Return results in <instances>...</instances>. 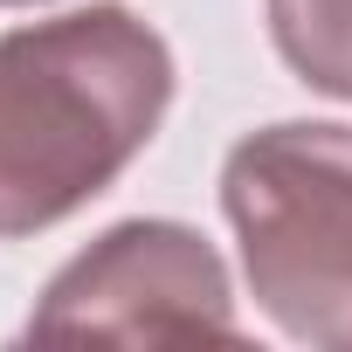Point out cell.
Listing matches in <instances>:
<instances>
[{
	"instance_id": "cell-1",
	"label": "cell",
	"mask_w": 352,
	"mask_h": 352,
	"mask_svg": "<svg viewBox=\"0 0 352 352\" xmlns=\"http://www.w3.org/2000/svg\"><path fill=\"white\" fill-rule=\"evenodd\" d=\"M173 104V49L118 0L0 35V242L97 201Z\"/></svg>"
},
{
	"instance_id": "cell-2",
	"label": "cell",
	"mask_w": 352,
	"mask_h": 352,
	"mask_svg": "<svg viewBox=\"0 0 352 352\" xmlns=\"http://www.w3.org/2000/svg\"><path fill=\"white\" fill-rule=\"evenodd\" d=\"M221 208L263 318L318 352H352V124L283 118L221 166Z\"/></svg>"
},
{
	"instance_id": "cell-3",
	"label": "cell",
	"mask_w": 352,
	"mask_h": 352,
	"mask_svg": "<svg viewBox=\"0 0 352 352\" xmlns=\"http://www.w3.org/2000/svg\"><path fill=\"white\" fill-rule=\"evenodd\" d=\"M28 338H118L180 345L242 338L228 263L187 221H118L76 263H63L28 318Z\"/></svg>"
},
{
	"instance_id": "cell-4",
	"label": "cell",
	"mask_w": 352,
	"mask_h": 352,
	"mask_svg": "<svg viewBox=\"0 0 352 352\" xmlns=\"http://www.w3.org/2000/svg\"><path fill=\"white\" fill-rule=\"evenodd\" d=\"M276 56L324 97H352V0H270Z\"/></svg>"
},
{
	"instance_id": "cell-5",
	"label": "cell",
	"mask_w": 352,
	"mask_h": 352,
	"mask_svg": "<svg viewBox=\"0 0 352 352\" xmlns=\"http://www.w3.org/2000/svg\"><path fill=\"white\" fill-rule=\"evenodd\" d=\"M0 8H35V0H0Z\"/></svg>"
}]
</instances>
